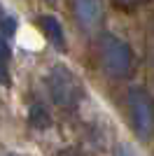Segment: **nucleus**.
<instances>
[{
  "instance_id": "obj_1",
  "label": "nucleus",
  "mask_w": 154,
  "mask_h": 156,
  "mask_svg": "<svg viewBox=\"0 0 154 156\" xmlns=\"http://www.w3.org/2000/svg\"><path fill=\"white\" fill-rule=\"evenodd\" d=\"M49 91H51V98L58 107L63 110H72L77 103H79V96H82V86L77 82V77L72 75L68 68L63 65H54L49 72Z\"/></svg>"
},
{
  "instance_id": "obj_2",
  "label": "nucleus",
  "mask_w": 154,
  "mask_h": 156,
  "mask_svg": "<svg viewBox=\"0 0 154 156\" xmlns=\"http://www.w3.org/2000/svg\"><path fill=\"white\" fill-rule=\"evenodd\" d=\"M101 61L110 77H126L131 72V49L119 37L105 35L101 40Z\"/></svg>"
},
{
  "instance_id": "obj_3",
  "label": "nucleus",
  "mask_w": 154,
  "mask_h": 156,
  "mask_svg": "<svg viewBox=\"0 0 154 156\" xmlns=\"http://www.w3.org/2000/svg\"><path fill=\"white\" fill-rule=\"evenodd\" d=\"M128 105H131V117H133V128L140 137H147L154 128V103L142 89H133L128 93Z\"/></svg>"
},
{
  "instance_id": "obj_4",
  "label": "nucleus",
  "mask_w": 154,
  "mask_h": 156,
  "mask_svg": "<svg viewBox=\"0 0 154 156\" xmlns=\"http://www.w3.org/2000/svg\"><path fill=\"white\" fill-rule=\"evenodd\" d=\"M75 16L84 28H94L101 21V0H75Z\"/></svg>"
},
{
  "instance_id": "obj_5",
  "label": "nucleus",
  "mask_w": 154,
  "mask_h": 156,
  "mask_svg": "<svg viewBox=\"0 0 154 156\" xmlns=\"http://www.w3.org/2000/svg\"><path fill=\"white\" fill-rule=\"evenodd\" d=\"M40 26H42L45 35H47V37H49L56 47H63V44H65L63 28H61V23H58L54 16H42V19H40Z\"/></svg>"
},
{
  "instance_id": "obj_6",
  "label": "nucleus",
  "mask_w": 154,
  "mask_h": 156,
  "mask_svg": "<svg viewBox=\"0 0 154 156\" xmlns=\"http://www.w3.org/2000/svg\"><path fill=\"white\" fill-rule=\"evenodd\" d=\"M31 124L35 126V128H47V126L51 124L49 114L45 112L42 105H33V107H31Z\"/></svg>"
},
{
  "instance_id": "obj_7",
  "label": "nucleus",
  "mask_w": 154,
  "mask_h": 156,
  "mask_svg": "<svg viewBox=\"0 0 154 156\" xmlns=\"http://www.w3.org/2000/svg\"><path fill=\"white\" fill-rule=\"evenodd\" d=\"M7 58H9V51H7L5 40L0 37V84H7V82H9V72H7Z\"/></svg>"
},
{
  "instance_id": "obj_8",
  "label": "nucleus",
  "mask_w": 154,
  "mask_h": 156,
  "mask_svg": "<svg viewBox=\"0 0 154 156\" xmlns=\"http://www.w3.org/2000/svg\"><path fill=\"white\" fill-rule=\"evenodd\" d=\"M117 7H122V9H133V7H138L140 2H145V0H112Z\"/></svg>"
},
{
  "instance_id": "obj_9",
  "label": "nucleus",
  "mask_w": 154,
  "mask_h": 156,
  "mask_svg": "<svg viewBox=\"0 0 154 156\" xmlns=\"http://www.w3.org/2000/svg\"><path fill=\"white\" fill-rule=\"evenodd\" d=\"M115 156H135V154H133V151H131V149H128L126 144H122V147L117 149V154H115Z\"/></svg>"
}]
</instances>
